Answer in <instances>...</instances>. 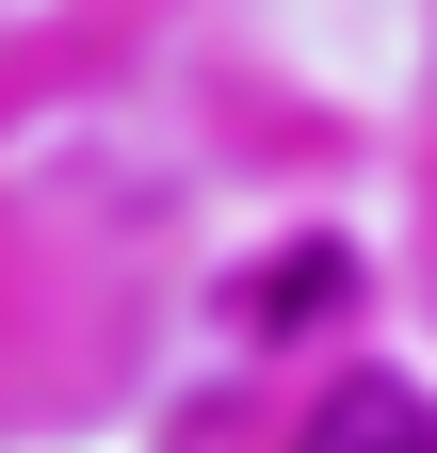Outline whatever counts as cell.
<instances>
[{
    "label": "cell",
    "mask_w": 437,
    "mask_h": 453,
    "mask_svg": "<svg viewBox=\"0 0 437 453\" xmlns=\"http://www.w3.org/2000/svg\"><path fill=\"white\" fill-rule=\"evenodd\" d=\"M308 453H437V421L405 405V388H341V405L308 421Z\"/></svg>",
    "instance_id": "cell-1"
}]
</instances>
